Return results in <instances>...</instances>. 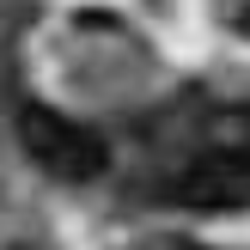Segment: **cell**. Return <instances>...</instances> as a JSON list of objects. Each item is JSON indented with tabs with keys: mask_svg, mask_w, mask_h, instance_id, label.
Wrapping results in <instances>:
<instances>
[{
	"mask_svg": "<svg viewBox=\"0 0 250 250\" xmlns=\"http://www.w3.org/2000/svg\"><path fill=\"white\" fill-rule=\"evenodd\" d=\"M19 146H24V159H31L37 171H49V177H61V183H92V177H104V165H110L104 134H92L85 122L61 116V110H49V104H24L19 110Z\"/></svg>",
	"mask_w": 250,
	"mask_h": 250,
	"instance_id": "6da1fadb",
	"label": "cell"
},
{
	"mask_svg": "<svg viewBox=\"0 0 250 250\" xmlns=\"http://www.w3.org/2000/svg\"><path fill=\"white\" fill-rule=\"evenodd\" d=\"M159 195L171 208H183V214H232V208H250V153H202Z\"/></svg>",
	"mask_w": 250,
	"mask_h": 250,
	"instance_id": "7a4b0ae2",
	"label": "cell"
},
{
	"mask_svg": "<svg viewBox=\"0 0 250 250\" xmlns=\"http://www.w3.org/2000/svg\"><path fill=\"white\" fill-rule=\"evenodd\" d=\"M141 250H208V244H195V238H177V232H159V238H146Z\"/></svg>",
	"mask_w": 250,
	"mask_h": 250,
	"instance_id": "3957f363",
	"label": "cell"
},
{
	"mask_svg": "<svg viewBox=\"0 0 250 250\" xmlns=\"http://www.w3.org/2000/svg\"><path fill=\"white\" fill-rule=\"evenodd\" d=\"M238 31H244V37H250V6H244V19H238Z\"/></svg>",
	"mask_w": 250,
	"mask_h": 250,
	"instance_id": "277c9868",
	"label": "cell"
}]
</instances>
